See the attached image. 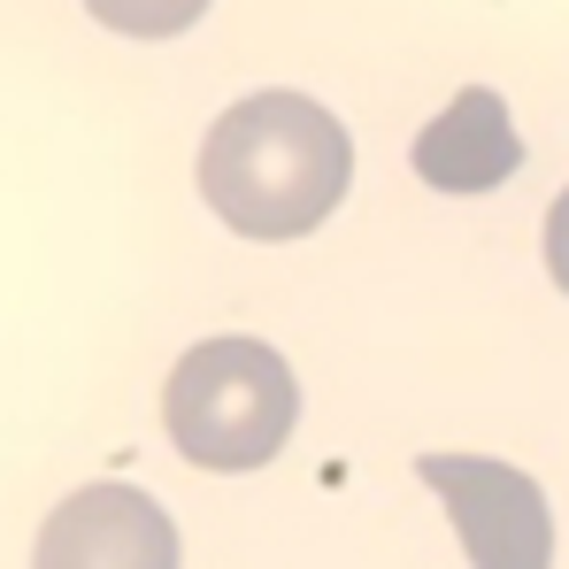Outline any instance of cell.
Returning <instances> with one entry per match:
<instances>
[{"instance_id":"obj_7","label":"cell","mask_w":569,"mask_h":569,"mask_svg":"<svg viewBox=\"0 0 569 569\" xmlns=\"http://www.w3.org/2000/svg\"><path fill=\"white\" fill-rule=\"evenodd\" d=\"M547 270H555V284L569 292V192L547 208Z\"/></svg>"},{"instance_id":"obj_3","label":"cell","mask_w":569,"mask_h":569,"mask_svg":"<svg viewBox=\"0 0 569 569\" xmlns=\"http://www.w3.org/2000/svg\"><path fill=\"white\" fill-rule=\"evenodd\" d=\"M416 477L447 500L470 569H555V516H547V492L516 462H492V455H423Z\"/></svg>"},{"instance_id":"obj_6","label":"cell","mask_w":569,"mask_h":569,"mask_svg":"<svg viewBox=\"0 0 569 569\" xmlns=\"http://www.w3.org/2000/svg\"><path fill=\"white\" fill-rule=\"evenodd\" d=\"M86 8L123 39H178L186 23H200L208 0H86Z\"/></svg>"},{"instance_id":"obj_4","label":"cell","mask_w":569,"mask_h":569,"mask_svg":"<svg viewBox=\"0 0 569 569\" xmlns=\"http://www.w3.org/2000/svg\"><path fill=\"white\" fill-rule=\"evenodd\" d=\"M31 569H178V523L139 485H86L47 516Z\"/></svg>"},{"instance_id":"obj_1","label":"cell","mask_w":569,"mask_h":569,"mask_svg":"<svg viewBox=\"0 0 569 569\" xmlns=\"http://www.w3.org/2000/svg\"><path fill=\"white\" fill-rule=\"evenodd\" d=\"M355 178L347 123L308 93L231 100L200 147V192L239 239H300L316 231Z\"/></svg>"},{"instance_id":"obj_2","label":"cell","mask_w":569,"mask_h":569,"mask_svg":"<svg viewBox=\"0 0 569 569\" xmlns=\"http://www.w3.org/2000/svg\"><path fill=\"white\" fill-rule=\"evenodd\" d=\"M162 423L200 470H262L300 423V385L262 339H200L162 385Z\"/></svg>"},{"instance_id":"obj_5","label":"cell","mask_w":569,"mask_h":569,"mask_svg":"<svg viewBox=\"0 0 569 569\" xmlns=\"http://www.w3.org/2000/svg\"><path fill=\"white\" fill-rule=\"evenodd\" d=\"M516 162H523V139L508 123V100L485 86H462L447 116H431L416 139V178L439 192H492L516 178Z\"/></svg>"}]
</instances>
